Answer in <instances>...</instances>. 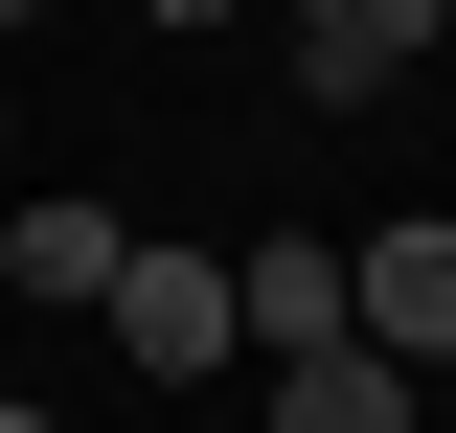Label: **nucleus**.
<instances>
[{
    "label": "nucleus",
    "instance_id": "6e6552de",
    "mask_svg": "<svg viewBox=\"0 0 456 433\" xmlns=\"http://www.w3.org/2000/svg\"><path fill=\"white\" fill-rule=\"evenodd\" d=\"M434 433H456V388H434Z\"/></svg>",
    "mask_w": 456,
    "mask_h": 433
},
{
    "label": "nucleus",
    "instance_id": "f257e3e1",
    "mask_svg": "<svg viewBox=\"0 0 456 433\" xmlns=\"http://www.w3.org/2000/svg\"><path fill=\"white\" fill-rule=\"evenodd\" d=\"M342 320H365V365L456 388V206H388V228H342Z\"/></svg>",
    "mask_w": 456,
    "mask_h": 433
},
{
    "label": "nucleus",
    "instance_id": "0eeeda50",
    "mask_svg": "<svg viewBox=\"0 0 456 433\" xmlns=\"http://www.w3.org/2000/svg\"><path fill=\"white\" fill-rule=\"evenodd\" d=\"M0 433H46V411H0Z\"/></svg>",
    "mask_w": 456,
    "mask_h": 433
},
{
    "label": "nucleus",
    "instance_id": "f03ea898",
    "mask_svg": "<svg viewBox=\"0 0 456 433\" xmlns=\"http://www.w3.org/2000/svg\"><path fill=\"white\" fill-rule=\"evenodd\" d=\"M114 342H137V388H228L251 365V320H228V251H114V297H92Z\"/></svg>",
    "mask_w": 456,
    "mask_h": 433
},
{
    "label": "nucleus",
    "instance_id": "20e7f679",
    "mask_svg": "<svg viewBox=\"0 0 456 433\" xmlns=\"http://www.w3.org/2000/svg\"><path fill=\"white\" fill-rule=\"evenodd\" d=\"M228 320H251V365H342V342H365V320H342V251H320V228L228 251Z\"/></svg>",
    "mask_w": 456,
    "mask_h": 433
},
{
    "label": "nucleus",
    "instance_id": "423d86ee",
    "mask_svg": "<svg viewBox=\"0 0 456 433\" xmlns=\"http://www.w3.org/2000/svg\"><path fill=\"white\" fill-rule=\"evenodd\" d=\"M251 433H434V388L342 342V365H274V411H251Z\"/></svg>",
    "mask_w": 456,
    "mask_h": 433
},
{
    "label": "nucleus",
    "instance_id": "39448f33",
    "mask_svg": "<svg viewBox=\"0 0 456 433\" xmlns=\"http://www.w3.org/2000/svg\"><path fill=\"white\" fill-rule=\"evenodd\" d=\"M114 251H137V228H114L92 183H46V206H0V297H46V320H92V297H114Z\"/></svg>",
    "mask_w": 456,
    "mask_h": 433
},
{
    "label": "nucleus",
    "instance_id": "7ed1b4c3",
    "mask_svg": "<svg viewBox=\"0 0 456 433\" xmlns=\"http://www.w3.org/2000/svg\"><path fill=\"white\" fill-rule=\"evenodd\" d=\"M411 69H434V0H297V92L320 114H388Z\"/></svg>",
    "mask_w": 456,
    "mask_h": 433
}]
</instances>
